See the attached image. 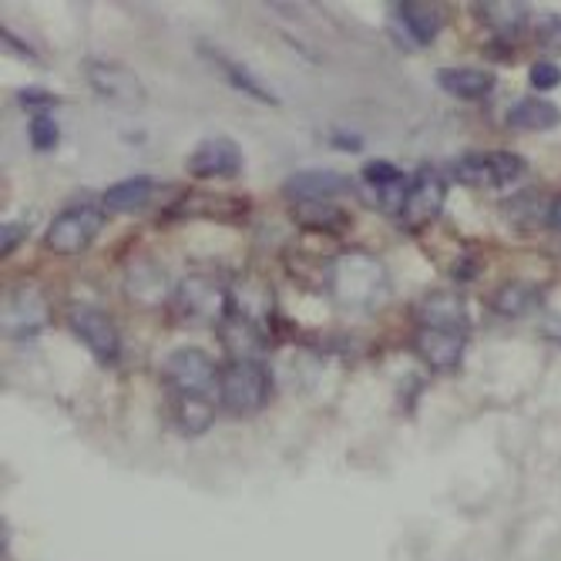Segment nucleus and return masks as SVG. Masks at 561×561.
<instances>
[{
	"label": "nucleus",
	"mask_w": 561,
	"mask_h": 561,
	"mask_svg": "<svg viewBox=\"0 0 561 561\" xmlns=\"http://www.w3.org/2000/svg\"><path fill=\"white\" fill-rule=\"evenodd\" d=\"M219 403L222 411L245 417V414H256L270 403L273 397V374L260 364V360H229L219 370Z\"/></svg>",
	"instance_id": "obj_1"
},
{
	"label": "nucleus",
	"mask_w": 561,
	"mask_h": 561,
	"mask_svg": "<svg viewBox=\"0 0 561 561\" xmlns=\"http://www.w3.org/2000/svg\"><path fill=\"white\" fill-rule=\"evenodd\" d=\"M525 172H528V162L504 148L468 151V156L454 159L450 165V175L471 188H512L525 179Z\"/></svg>",
	"instance_id": "obj_2"
},
{
	"label": "nucleus",
	"mask_w": 561,
	"mask_h": 561,
	"mask_svg": "<svg viewBox=\"0 0 561 561\" xmlns=\"http://www.w3.org/2000/svg\"><path fill=\"white\" fill-rule=\"evenodd\" d=\"M101 226H105V213L91 206V202H75V206L50 219L44 232V245L50 252H58V256H78V252H84L94 242Z\"/></svg>",
	"instance_id": "obj_3"
},
{
	"label": "nucleus",
	"mask_w": 561,
	"mask_h": 561,
	"mask_svg": "<svg viewBox=\"0 0 561 561\" xmlns=\"http://www.w3.org/2000/svg\"><path fill=\"white\" fill-rule=\"evenodd\" d=\"M444 206H447V175L434 165H421L411 179V188H407L397 222L407 229H424L444 213Z\"/></svg>",
	"instance_id": "obj_4"
},
{
	"label": "nucleus",
	"mask_w": 561,
	"mask_h": 561,
	"mask_svg": "<svg viewBox=\"0 0 561 561\" xmlns=\"http://www.w3.org/2000/svg\"><path fill=\"white\" fill-rule=\"evenodd\" d=\"M68 327L91 350L101 367H115L122 360V333L105 310H98V306H71Z\"/></svg>",
	"instance_id": "obj_5"
},
{
	"label": "nucleus",
	"mask_w": 561,
	"mask_h": 561,
	"mask_svg": "<svg viewBox=\"0 0 561 561\" xmlns=\"http://www.w3.org/2000/svg\"><path fill=\"white\" fill-rule=\"evenodd\" d=\"M165 383L175 390V397H206V390L219 383V367L206 350L182 346L169 356Z\"/></svg>",
	"instance_id": "obj_6"
},
{
	"label": "nucleus",
	"mask_w": 561,
	"mask_h": 561,
	"mask_svg": "<svg viewBox=\"0 0 561 561\" xmlns=\"http://www.w3.org/2000/svg\"><path fill=\"white\" fill-rule=\"evenodd\" d=\"M175 302L185 317L195 320H216L222 323L232 313V296L222 279L216 276H185L175 289Z\"/></svg>",
	"instance_id": "obj_7"
},
{
	"label": "nucleus",
	"mask_w": 561,
	"mask_h": 561,
	"mask_svg": "<svg viewBox=\"0 0 561 561\" xmlns=\"http://www.w3.org/2000/svg\"><path fill=\"white\" fill-rule=\"evenodd\" d=\"M185 169L192 179H236L242 172V148L226 135L206 138L188 151Z\"/></svg>",
	"instance_id": "obj_8"
},
{
	"label": "nucleus",
	"mask_w": 561,
	"mask_h": 561,
	"mask_svg": "<svg viewBox=\"0 0 561 561\" xmlns=\"http://www.w3.org/2000/svg\"><path fill=\"white\" fill-rule=\"evenodd\" d=\"M84 78L88 84L105 98V101H115V105H138L145 98L141 91V81L131 68L118 65V61H105V58H91L84 61Z\"/></svg>",
	"instance_id": "obj_9"
},
{
	"label": "nucleus",
	"mask_w": 561,
	"mask_h": 561,
	"mask_svg": "<svg viewBox=\"0 0 561 561\" xmlns=\"http://www.w3.org/2000/svg\"><path fill=\"white\" fill-rule=\"evenodd\" d=\"M465 346H468V336L465 333H450V330H431V327H421L414 333V350L421 360L437 370V374H447L454 370L457 364L465 360Z\"/></svg>",
	"instance_id": "obj_10"
},
{
	"label": "nucleus",
	"mask_w": 561,
	"mask_h": 561,
	"mask_svg": "<svg viewBox=\"0 0 561 561\" xmlns=\"http://www.w3.org/2000/svg\"><path fill=\"white\" fill-rule=\"evenodd\" d=\"M353 182L340 172L330 169H302L296 175H289L283 182V195L289 198V206L296 202H333L336 195H343Z\"/></svg>",
	"instance_id": "obj_11"
},
{
	"label": "nucleus",
	"mask_w": 561,
	"mask_h": 561,
	"mask_svg": "<svg viewBox=\"0 0 561 561\" xmlns=\"http://www.w3.org/2000/svg\"><path fill=\"white\" fill-rule=\"evenodd\" d=\"M417 320H421V327L450 330V333H465V336L471 330L468 302L457 293H431V296H424V302L417 306Z\"/></svg>",
	"instance_id": "obj_12"
},
{
	"label": "nucleus",
	"mask_w": 561,
	"mask_h": 561,
	"mask_svg": "<svg viewBox=\"0 0 561 561\" xmlns=\"http://www.w3.org/2000/svg\"><path fill=\"white\" fill-rule=\"evenodd\" d=\"M198 50H202V55H206V61L216 68V75L229 81V88H236L239 94H249L252 101H260V105H270V108L279 105V94H273V91H270L256 75H252L249 68H242L239 61H232L229 55H222V50H216L213 44H198Z\"/></svg>",
	"instance_id": "obj_13"
},
{
	"label": "nucleus",
	"mask_w": 561,
	"mask_h": 561,
	"mask_svg": "<svg viewBox=\"0 0 561 561\" xmlns=\"http://www.w3.org/2000/svg\"><path fill=\"white\" fill-rule=\"evenodd\" d=\"M219 340H222V350L232 356V360H260V356L266 353V346H270L263 330L256 327V320H249L239 310H232L219 323Z\"/></svg>",
	"instance_id": "obj_14"
},
{
	"label": "nucleus",
	"mask_w": 561,
	"mask_h": 561,
	"mask_svg": "<svg viewBox=\"0 0 561 561\" xmlns=\"http://www.w3.org/2000/svg\"><path fill=\"white\" fill-rule=\"evenodd\" d=\"M434 84L457 98V101H484L494 94L497 78L488 68H471V65H457V68H437L434 71Z\"/></svg>",
	"instance_id": "obj_15"
},
{
	"label": "nucleus",
	"mask_w": 561,
	"mask_h": 561,
	"mask_svg": "<svg viewBox=\"0 0 561 561\" xmlns=\"http://www.w3.org/2000/svg\"><path fill=\"white\" fill-rule=\"evenodd\" d=\"M393 8H397L400 27L411 34V44L417 47H427L444 27V8L431 4V0H403V4H393Z\"/></svg>",
	"instance_id": "obj_16"
},
{
	"label": "nucleus",
	"mask_w": 561,
	"mask_h": 561,
	"mask_svg": "<svg viewBox=\"0 0 561 561\" xmlns=\"http://www.w3.org/2000/svg\"><path fill=\"white\" fill-rule=\"evenodd\" d=\"M47 323V302L41 293L34 289H18L11 293V302L4 310V330L11 336H31V333H41Z\"/></svg>",
	"instance_id": "obj_17"
},
{
	"label": "nucleus",
	"mask_w": 561,
	"mask_h": 561,
	"mask_svg": "<svg viewBox=\"0 0 561 561\" xmlns=\"http://www.w3.org/2000/svg\"><path fill=\"white\" fill-rule=\"evenodd\" d=\"M507 125L518 131H551L561 125V108L545 94H525L507 108Z\"/></svg>",
	"instance_id": "obj_18"
},
{
	"label": "nucleus",
	"mask_w": 561,
	"mask_h": 561,
	"mask_svg": "<svg viewBox=\"0 0 561 561\" xmlns=\"http://www.w3.org/2000/svg\"><path fill=\"white\" fill-rule=\"evenodd\" d=\"M151 188H156V182H151L148 175L122 179V182H115L105 195H101V209H105L108 216H128V213H138L141 206H148Z\"/></svg>",
	"instance_id": "obj_19"
},
{
	"label": "nucleus",
	"mask_w": 561,
	"mask_h": 561,
	"mask_svg": "<svg viewBox=\"0 0 561 561\" xmlns=\"http://www.w3.org/2000/svg\"><path fill=\"white\" fill-rule=\"evenodd\" d=\"M538 299H541L538 286L525 283V279H507L504 286L494 289V296H491V310H494L497 317H504V320H522V317H528V313L535 310Z\"/></svg>",
	"instance_id": "obj_20"
},
{
	"label": "nucleus",
	"mask_w": 561,
	"mask_h": 561,
	"mask_svg": "<svg viewBox=\"0 0 561 561\" xmlns=\"http://www.w3.org/2000/svg\"><path fill=\"white\" fill-rule=\"evenodd\" d=\"M172 421L185 437H202L216 424V407L206 397H175Z\"/></svg>",
	"instance_id": "obj_21"
},
{
	"label": "nucleus",
	"mask_w": 561,
	"mask_h": 561,
	"mask_svg": "<svg viewBox=\"0 0 561 561\" xmlns=\"http://www.w3.org/2000/svg\"><path fill=\"white\" fill-rule=\"evenodd\" d=\"M293 222L299 229L330 232V229H343L346 226V213L336 206V202H296V206H293Z\"/></svg>",
	"instance_id": "obj_22"
},
{
	"label": "nucleus",
	"mask_w": 561,
	"mask_h": 561,
	"mask_svg": "<svg viewBox=\"0 0 561 561\" xmlns=\"http://www.w3.org/2000/svg\"><path fill=\"white\" fill-rule=\"evenodd\" d=\"M169 293V276L159 270V266H151V263H141L128 273V296L138 299V302H162Z\"/></svg>",
	"instance_id": "obj_23"
},
{
	"label": "nucleus",
	"mask_w": 561,
	"mask_h": 561,
	"mask_svg": "<svg viewBox=\"0 0 561 561\" xmlns=\"http://www.w3.org/2000/svg\"><path fill=\"white\" fill-rule=\"evenodd\" d=\"M478 8H481L484 21L504 37L518 34L528 24V4H478Z\"/></svg>",
	"instance_id": "obj_24"
},
{
	"label": "nucleus",
	"mask_w": 561,
	"mask_h": 561,
	"mask_svg": "<svg viewBox=\"0 0 561 561\" xmlns=\"http://www.w3.org/2000/svg\"><path fill=\"white\" fill-rule=\"evenodd\" d=\"M27 138H31V148L34 151H50L58 141H61V128H58V118L50 112H37L31 115L27 122Z\"/></svg>",
	"instance_id": "obj_25"
},
{
	"label": "nucleus",
	"mask_w": 561,
	"mask_h": 561,
	"mask_svg": "<svg viewBox=\"0 0 561 561\" xmlns=\"http://www.w3.org/2000/svg\"><path fill=\"white\" fill-rule=\"evenodd\" d=\"M528 84L535 88V94H548V91L561 88V65L551 61V58L535 61L531 71H528Z\"/></svg>",
	"instance_id": "obj_26"
},
{
	"label": "nucleus",
	"mask_w": 561,
	"mask_h": 561,
	"mask_svg": "<svg viewBox=\"0 0 561 561\" xmlns=\"http://www.w3.org/2000/svg\"><path fill=\"white\" fill-rule=\"evenodd\" d=\"M403 179H407V175H403L393 162H380V159L367 162L364 172H360V182H364L367 188H383V185H393V182H403Z\"/></svg>",
	"instance_id": "obj_27"
},
{
	"label": "nucleus",
	"mask_w": 561,
	"mask_h": 561,
	"mask_svg": "<svg viewBox=\"0 0 561 561\" xmlns=\"http://www.w3.org/2000/svg\"><path fill=\"white\" fill-rule=\"evenodd\" d=\"M18 105L27 108L31 115H37V112H50V105H58V98H55V94H47V91H41V88H24V91L18 94Z\"/></svg>",
	"instance_id": "obj_28"
},
{
	"label": "nucleus",
	"mask_w": 561,
	"mask_h": 561,
	"mask_svg": "<svg viewBox=\"0 0 561 561\" xmlns=\"http://www.w3.org/2000/svg\"><path fill=\"white\" fill-rule=\"evenodd\" d=\"M24 222H4V229H0V252L4 256H11V252L21 245V239H24Z\"/></svg>",
	"instance_id": "obj_29"
},
{
	"label": "nucleus",
	"mask_w": 561,
	"mask_h": 561,
	"mask_svg": "<svg viewBox=\"0 0 561 561\" xmlns=\"http://www.w3.org/2000/svg\"><path fill=\"white\" fill-rule=\"evenodd\" d=\"M545 226L561 232V192L548 198V206H545Z\"/></svg>",
	"instance_id": "obj_30"
},
{
	"label": "nucleus",
	"mask_w": 561,
	"mask_h": 561,
	"mask_svg": "<svg viewBox=\"0 0 561 561\" xmlns=\"http://www.w3.org/2000/svg\"><path fill=\"white\" fill-rule=\"evenodd\" d=\"M336 141H340V148H346V151H360V148H364L360 135H336Z\"/></svg>",
	"instance_id": "obj_31"
}]
</instances>
